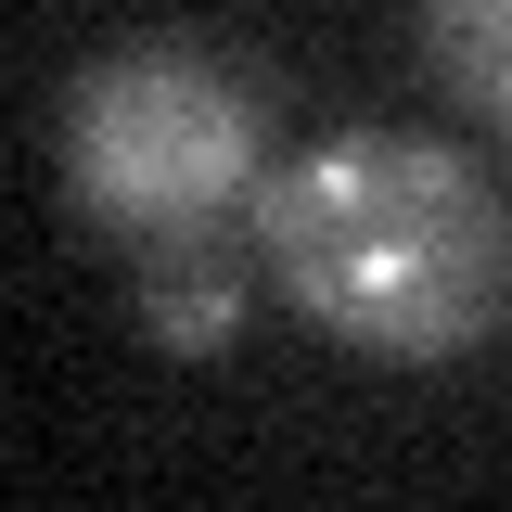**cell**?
I'll use <instances>...</instances> for the list:
<instances>
[{
    "label": "cell",
    "instance_id": "obj_1",
    "mask_svg": "<svg viewBox=\"0 0 512 512\" xmlns=\"http://www.w3.org/2000/svg\"><path fill=\"white\" fill-rule=\"evenodd\" d=\"M269 295L320 346L436 372L512 320V192L448 128H320L244 218Z\"/></svg>",
    "mask_w": 512,
    "mask_h": 512
},
{
    "label": "cell",
    "instance_id": "obj_2",
    "mask_svg": "<svg viewBox=\"0 0 512 512\" xmlns=\"http://www.w3.org/2000/svg\"><path fill=\"white\" fill-rule=\"evenodd\" d=\"M269 77L205 39H116L64 77L52 103V180L77 205V231H103L116 256L167 244H231L269 192Z\"/></svg>",
    "mask_w": 512,
    "mask_h": 512
},
{
    "label": "cell",
    "instance_id": "obj_3",
    "mask_svg": "<svg viewBox=\"0 0 512 512\" xmlns=\"http://www.w3.org/2000/svg\"><path fill=\"white\" fill-rule=\"evenodd\" d=\"M256 282L269 269H244V231L231 244H167V256H141V282H128V333L154 359H231L244 320H256Z\"/></svg>",
    "mask_w": 512,
    "mask_h": 512
},
{
    "label": "cell",
    "instance_id": "obj_4",
    "mask_svg": "<svg viewBox=\"0 0 512 512\" xmlns=\"http://www.w3.org/2000/svg\"><path fill=\"white\" fill-rule=\"evenodd\" d=\"M410 26H423V77L512 141V0H410Z\"/></svg>",
    "mask_w": 512,
    "mask_h": 512
}]
</instances>
